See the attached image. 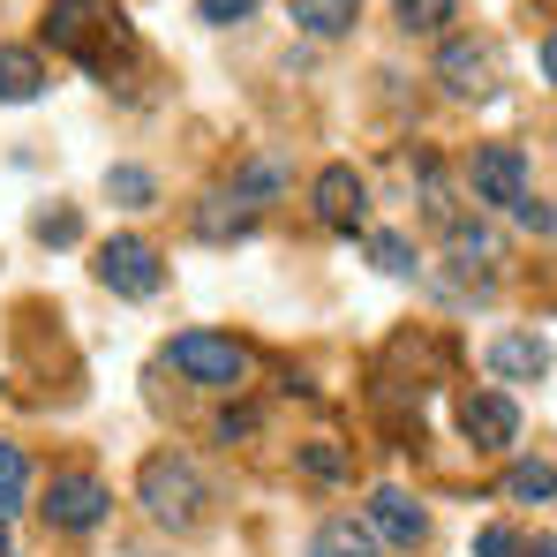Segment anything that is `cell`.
Listing matches in <instances>:
<instances>
[{
  "mask_svg": "<svg viewBox=\"0 0 557 557\" xmlns=\"http://www.w3.org/2000/svg\"><path fill=\"white\" fill-rule=\"evenodd\" d=\"M453 257H460L467 272H490V264L505 257V242H497L482 219H453Z\"/></svg>",
  "mask_w": 557,
  "mask_h": 557,
  "instance_id": "cell-17",
  "label": "cell"
},
{
  "mask_svg": "<svg viewBox=\"0 0 557 557\" xmlns=\"http://www.w3.org/2000/svg\"><path fill=\"white\" fill-rule=\"evenodd\" d=\"M370 535H376V543H392V550H414V543L430 535V512H422L399 482H384V490L370 497Z\"/></svg>",
  "mask_w": 557,
  "mask_h": 557,
  "instance_id": "cell-10",
  "label": "cell"
},
{
  "mask_svg": "<svg viewBox=\"0 0 557 557\" xmlns=\"http://www.w3.org/2000/svg\"><path fill=\"white\" fill-rule=\"evenodd\" d=\"M528 557H557V535H543V543H528Z\"/></svg>",
  "mask_w": 557,
  "mask_h": 557,
  "instance_id": "cell-30",
  "label": "cell"
},
{
  "mask_svg": "<svg viewBox=\"0 0 557 557\" xmlns=\"http://www.w3.org/2000/svg\"><path fill=\"white\" fill-rule=\"evenodd\" d=\"M0 557H8V520H0Z\"/></svg>",
  "mask_w": 557,
  "mask_h": 557,
  "instance_id": "cell-31",
  "label": "cell"
},
{
  "mask_svg": "<svg viewBox=\"0 0 557 557\" xmlns=\"http://www.w3.org/2000/svg\"><path fill=\"white\" fill-rule=\"evenodd\" d=\"M188 226H196V242H242V234H257V203L234 196V188H211V196L188 211Z\"/></svg>",
  "mask_w": 557,
  "mask_h": 557,
  "instance_id": "cell-11",
  "label": "cell"
},
{
  "mask_svg": "<svg viewBox=\"0 0 557 557\" xmlns=\"http://www.w3.org/2000/svg\"><path fill=\"white\" fill-rule=\"evenodd\" d=\"M309 557H376V535H370V520H324L317 535H309Z\"/></svg>",
  "mask_w": 557,
  "mask_h": 557,
  "instance_id": "cell-14",
  "label": "cell"
},
{
  "mask_svg": "<svg viewBox=\"0 0 557 557\" xmlns=\"http://www.w3.org/2000/svg\"><path fill=\"white\" fill-rule=\"evenodd\" d=\"M355 15H362V0H294V23H301L309 38H347Z\"/></svg>",
  "mask_w": 557,
  "mask_h": 557,
  "instance_id": "cell-15",
  "label": "cell"
},
{
  "mask_svg": "<svg viewBox=\"0 0 557 557\" xmlns=\"http://www.w3.org/2000/svg\"><path fill=\"white\" fill-rule=\"evenodd\" d=\"M543 76H550V84H557V30H550V38H543Z\"/></svg>",
  "mask_w": 557,
  "mask_h": 557,
  "instance_id": "cell-29",
  "label": "cell"
},
{
  "mask_svg": "<svg viewBox=\"0 0 557 557\" xmlns=\"http://www.w3.org/2000/svg\"><path fill=\"white\" fill-rule=\"evenodd\" d=\"M309 211H317V226L355 234V226L370 219V182H362L355 166H324V174L309 182Z\"/></svg>",
  "mask_w": 557,
  "mask_h": 557,
  "instance_id": "cell-7",
  "label": "cell"
},
{
  "mask_svg": "<svg viewBox=\"0 0 557 557\" xmlns=\"http://www.w3.org/2000/svg\"><path fill=\"white\" fill-rule=\"evenodd\" d=\"M249 430H257V414H249V407H234V414H219V437H226V445H234V437H249Z\"/></svg>",
  "mask_w": 557,
  "mask_h": 557,
  "instance_id": "cell-28",
  "label": "cell"
},
{
  "mask_svg": "<svg viewBox=\"0 0 557 557\" xmlns=\"http://www.w3.org/2000/svg\"><path fill=\"white\" fill-rule=\"evenodd\" d=\"M370 264H376V272H392V278H407L422 257H414V242H407V234H370Z\"/></svg>",
  "mask_w": 557,
  "mask_h": 557,
  "instance_id": "cell-22",
  "label": "cell"
},
{
  "mask_svg": "<svg viewBox=\"0 0 557 557\" xmlns=\"http://www.w3.org/2000/svg\"><path fill=\"white\" fill-rule=\"evenodd\" d=\"M106 505H113V490H106L98 474H53L38 512H46L61 535H84V528H98V520H106Z\"/></svg>",
  "mask_w": 557,
  "mask_h": 557,
  "instance_id": "cell-6",
  "label": "cell"
},
{
  "mask_svg": "<svg viewBox=\"0 0 557 557\" xmlns=\"http://www.w3.org/2000/svg\"><path fill=\"white\" fill-rule=\"evenodd\" d=\"M23 490H30V460H23V445H0V520L23 505Z\"/></svg>",
  "mask_w": 557,
  "mask_h": 557,
  "instance_id": "cell-20",
  "label": "cell"
},
{
  "mask_svg": "<svg viewBox=\"0 0 557 557\" xmlns=\"http://www.w3.org/2000/svg\"><path fill=\"white\" fill-rule=\"evenodd\" d=\"M38 242H76V211H38Z\"/></svg>",
  "mask_w": 557,
  "mask_h": 557,
  "instance_id": "cell-27",
  "label": "cell"
},
{
  "mask_svg": "<svg viewBox=\"0 0 557 557\" xmlns=\"http://www.w3.org/2000/svg\"><path fill=\"white\" fill-rule=\"evenodd\" d=\"M278 188H286V166H278V159H249V166L234 174V196H249V203H264Z\"/></svg>",
  "mask_w": 557,
  "mask_h": 557,
  "instance_id": "cell-21",
  "label": "cell"
},
{
  "mask_svg": "<svg viewBox=\"0 0 557 557\" xmlns=\"http://www.w3.org/2000/svg\"><path fill=\"white\" fill-rule=\"evenodd\" d=\"M166 362H174L188 384H203V392H234V384L249 376V355H242L234 339H219V332H182V339L166 347Z\"/></svg>",
  "mask_w": 557,
  "mask_h": 557,
  "instance_id": "cell-3",
  "label": "cell"
},
{
  "mask_svg": "<svg viewBox=\"0 0 557 557\" xmlns=\"http://www.w3.org/2000/svg\"><path fill=\"white\" fill-rule=\"evenodd\" d=\"M98 286H113V294H128V301H151L159 286H166V264H159V249L144 242V234H113L106 249H98Z\"/></svg>",
  "mask_w": 557,
  "mask_h": 557,
  "instance_id": "cell-4",
  "label": "cell"
},
{
  "mask_svg": "<svg viewBox=\"0 0 557 557\" xmlns=\"http://www.w3.org/2000/svg\"><path fill=\"white\" fill-rule=\"evenodd\" d=\"M106 196H113V203H128V211H151L159 182H151L144 166H106Z\"/></svg>",
  "mask_w": 557,
  "mask_h": 557,
  "instance_id": "cell-19",
  "label": "cell"
},
{
  "mask_svg": "<svg viewBox=\"0 0 557 557\" xmlns=\"http://www.w3.org/2000/svg\"><path fill=\"white\" fill-rule=\"evenodd\" d=\"M98 30L128 46V30H121V8H113V0H46V38H53L61 53H76L84 69H106Z\"/></svg>",
  "mask_w": 557,
  "mask_h": 557,
  "instance_id": "cell-2",
  "label": "cell"
},
{
  "mask_svg": "<svg viewBox=\"0 0 557 557\" xmlns=\"http://www.w3.org/2000/svg\"><path fill=\"white\" fill-rule=\"evenodd\" d=\"M512 219H520L528 234H557V211H550V203H543V196H535V188H528V196L512 203Z\"/></svg>",
  "mask_w": 557,
  "mask_h": 557,
  "instance_id": "cell-25",
  "label": "cell"
},
{
  "mask_svg": "<svg viewBox=\"0 0 557 557\" xmlns=\"http://www.w3.org/2000/svg\"><path fill=\"white\" fill-rule=\"evenodd\" d=\"M437 84L453 98H490L497 91V46H482V38H453L445 53H437Z\"/></svg>",
  "mask_w": 557,
  "mask_h": 557,
  "instance_id": "cell-9",
  "label": "cell"
},
{
  "mask_svg": "<svg viewBox=\"0 0 557 557\" xmlns=\"http://www.w3.org/2000/svg\"><path fill=\"white\" fill-rule=\"evenodd\" d=\"M467 188H474V203L512 211V203L528 196V151H520V144H474V159H467Z\"/></svg>",
  "mask_w": 557,
  "mask_h": 557,
  "instance_id": "cell-5",
  "label": "cell"
},
{
  "mask_svg": "<svg viewBox=\"0 0 557 557\" xmlns=\"http://www.w3.org/2000/svg\"><path fill=\"white\" fill-rule=\"evenodd\" d=\"M136 490H144L151 520H166V528H196V520H203V474H196L182 453H151L144 474H136Z\"/></svg>",
  "mask_w": 557,
  "mask_h": 557,
  "instance_id": "cell-1",
  "label": "cell"
},
{
  "mask_svg": "<svg viewBox=\"0 0 557 557\" xmlns=\"http://www.w3.org/2000/svg\"><path fill=\"white\" fill-rule=\"evenodd\" d=\"M46 91V61L30 46H0V106H30Z\"/></svg>",
  "mask_w": 557,
  "mask_h": 557,
  "instance_id": "cell-13",
  "label": "cell"
},
{
  "mask_svg": "<svg viewBox=\"0 0 557 557\" xmlns=\"http://www.w3.org/2000/svg\"><path fill=\"white\" fill-rule=\"evenodd\" d=\"M482 362H490V376H505V384H543L550 376V347L535 332H497Z\"/></svg>",
  "mask_w": 557,
  "mask_h": 557,
  "instance_id": "cell-12",
  "label": "cell"
},
{
  "mask_svg": "<svg viewBox=\"0 0 557 557\" xmlns=\"http://www.w3.org/2000/svg\"><path fill=\"white\" fill-rule=\"evenodd\" d=\"M453 15H460V0H392V23H399L407 38H414V30L430 38V30H445Z\"/></svg>",
  "mask_w": 557,
  "mask_h": 557,
  "instance_id": "cell-18",
  "label": "cell"
},
{
  "mask_svg": "<svg viewBox=\"0 0 557 557\" xmlns=\"http://www.w3.org/2000/svg\"><path fill=\"white\" fill-rule=\"evenodd\" d=\"M505 497H512V505H550L557 497V467L550 460H512L505 467Z\"/></svg>",
  "mask_w": 557,
  "mask_h": 557,
  "instance_id": "cell-16",
  "label": "cell"
},
{
  "mask_svg": "<svg viewBox=\"0 0 557 557\" xmlns=\"http://www.w3.org/2000/svg\"><path fill=\"white\" fill-rule=\"evenodd\" d=\"M474 557H528V543H520L512 528H482V535H474Z\"/></svg>",
  "mask_w": 557,
  "mask_h": 557,
  "instance_id": "cell-26",
  "label": "cell"
},
{
  "mask_svg": "<svg viewBox=\"0 0 557 557\" xmlns=\"http://www.w3.org/2000/svg\"><path fill=\"white\" fill-rule=\"evenodd\" d=\"M264 0H196V15L211 23V30H226V23H242V15H257Z\"/></svg>",
  "mask_w": 557,
  "mask_h": 557,
  "instance_id": "cell-24",
  "label": "cell"
},
{
  "mask_svg": "<svg viewBox=\"0 0 557 557\" xmlns=\"http://www.w3.org/2000/svg\"><path fill=\"white\" fill-rule=\"evenodd\" d=\"M460 430H467L474 453H512V445H520V407H512L505 392H467Z\"/></svg>",
  "mask_w": 557,
  "mask_h": 557,
  "instance_id": "cell-8",
  "label": "cell"
},
{
  "mask_svg": "<svg viewBox=\"0 0 557 557\" xmlns=\"http://www.w3.org/2000/svg\"><path fill=\"white\" fill-rule=\"evenodd\" d=\"M301 474H317V482H339V474H347V453L317 437V445H301Z\"/></svg>",
  "mask_w": 557,
  "mask_h": 557,
  "instance_id": "cell-23",
  "label": "cell"
}]
</instances>
